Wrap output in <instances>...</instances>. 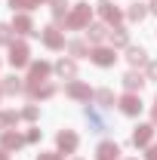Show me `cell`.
<instances>
[{
  "mask_svg": "<svg viewBox=\"0 0 157 160\" xmlns=\"http://www.w3.org/2000/svg\"><path fill=\"white\" fill-rule=\"evenodd\" d=\"M154 123H139L136 129H133V145L136 148H148L151 142H154Z\"/></svg>",
  "mask_w": 157,
  "mask_h": 160,
  "instance_id": "6",
  "label": "cell"
},
{
  "mask_svg": "<svg viewBox=\"0 0 157 160\" xmlns=\"http://www.w3.org/2000/svg\"><path fill=\"white\" fill-rule=\"evenodd\" d=\"M56 145H59L62 154H74V151H77V145H80V139H77V132H74V129H62L59 136H56Z\"/></svg>",
  "mask_w": 157,
  "mask_h": 160,
  "instance_id": "7",
  "label": "cell"
},
{
  "mask_svg": "<svg viewBox=\"0 0 157 160\" xmlns=\"http://www.w3.org/2000/svg\"><path fill=\"white\" fill-rule=\"evenodd\" d=\"M77 160H80V157H77Z\"/></svg>",
  "mask_w": 157,
  "mask_h": 160,
  "instance_id": "41",
  "label": "cell"
},
{
  "mask_svg": "<svg viewBox=\"0 0 157 160\" xmlns=\"http://www.w3.org/2000/svg\"><path fill=\"white\" fill-rule=\"evenodd\" d=\"M25 96H28V99H49V96H56V83H40V86H28V89H25Z\"/></svg>",
  "mask_w": 157,
  "mask_h": 160,
  "instance_id": "20",
  "label": "cell"
},
{
  "mask_svg": "<svg viewBox=\"0 0 157 160\" xmlns=\"http://www.w3.org/2000/svg\"><path fill=\"white\" fill-rule=\"evenodd\" d=\"M37 160H62V151H40Z\"/></svg>",
  "mask_w": 157,
  "mask_h": 160,
  "instance_id": "30",
  "label": "cell"
},
{
  "mask_svg": "<svg viewBox=\"0 0 157 160\" xmlns=\"http://www.w3.org/2000/svg\"><path fill=\"white\" fill-rule=\"evenodd\" d=\"M40 3H49V0H37V6H40Z\"/></svg>",
  "mask_w": 157,
  "mask_h": 160,
  "instance_id": "37",
  "label": "cell"
},
{
  "mask_svg": "<svg viewBox=\"0 0 157 160\" xmlns=\"http://www.w3.org/2000/svg\"><path fill=\"white\" fill-rule=\"evenodd\" d=\"M99 12H102V22H105L108 28H111V25L117 28L120 22H123V9H120V6H114V3H108V0L99 6Z\"/></svg>",
  "mask_w": 157,
  "mask_h": 160,
  "instance_id": "9",
  "label": "cell"
},
{
  "mask_svg": "<svg viewBox=\"0 0 157 160\" xmlns=\"http://www.w3.org/2000/svg\"><path fill=\"white\" fill-rule=\"evenodd\" d=\"M25 142H28V139H25V136H19L16 129H6V132H0V148H3V151H19Z\"/></svg>",
  "mask_w": 157,
  "mask_h": 160,
  "instance_id": "11",
  "label": "cell"
},
{
  "mask_svg": "<svg viewBox=\"0 0 157 160\" xmlns=\"http://www.w3.org/2000/svg\"><path fill=\"white\" fill-rule=\"evenodd\" d=\"M68 52L74 59H83V56H89V46H86V40H68Z\"/></svg>",
  "mask_w": 157,
  "mask_h": 160,
  "instance_id": "23",
  "label": "cell"
},
{
  "mask_svg": "<svg viewBox=\"0 0 157 160\" xmlns=\"http://www.w3.org/2000/svg\"><path fill=\"white\" fill-rule=\"evenodd\" d=\"M49 6H53L56 22H65V19H68V0H49Z\"/></svg>",
  "mask_w": 157,
  "mask_h": 160,
  "instance_id": "26",
  "label": "cell"
},
{
  "mask_svg": "<svg viewBox=\"0 0 157 160\" xmlns=\"http://www.w3.org/2000/svg\"><path fill=\"white\" fill-rule=\"evenodd\" d=\"M145 160H157V142L148 145V151H145Z\"/></svg>",
  "mask_w": 157,
  "mask_h": 160,
  "instance_id": "32",
  "label": "cell"
},
{
  "mask_svg": "<svg viewBox=\"0 0 157 160\" xmlns=\"http://www.w3.org/2000/svg\"><path fill=\"white\" fill-rule=\"evenodd\" d=\"M0 96H3V89H0Z\"/></svg>",
  "mask_w": 157,
  "mask_h": 160,
  "instance_id": "38",
  "label": "cell"
},
{
  "mask_svg": "<svg viewBox=\"0 0 157 160\" xmlns=\"http://www.w3.org/2000/svg\"><path fill=\"white\" fill-rule=\"evenodd\" d=\"M40 40H43L46 49H65V46H68V43H65V34H62L56 25H46V28L40 31Z\"/></svg>",
  "mask_w": 157,
  "mask_h": 160,
  "instance_id": "5",
  "label": "cell"
},
{
  "mask_svg": "<svg viewBox=\"0 0 157 160\" xmlns=\"http://www.w3.org/2000/svg\"><path fill=\"white\" fill-rule=\"evenodd\" d=\"M102 3H105V0H102Z\"/></svg>",
  "mask_w": 157,
  "mask_h": 160,
  "instance_id": "39",
  "label": "cell"
},
{
  "mask_svg": "<svg viewBox=\"0 0 157 160\" xmlns=\"http://www.w3.org/2000/svg\"><path fill=\"white\" fill-rule=\"evenodd\" d=\"M151 123H154V126H157V108H154V114H151Z\"/></svg>",
  "mask_w": 157,
  "mask_h": 160,
  "instance_id": "36",
  "label": "cell"
},
{
  "mask_svg": "<svg viewBox=\"0 0 157 160\" xmlns=\"http://www.w3.org/2000/svg\"><path fill=\"white\" fill-rule=\"evenodd\" d=\"M126 62L133 65V68H142V65H148V52L142 49V46H126Z\"/></svg>",
  "mask_w": 157,
  "mask_h": 160,
  "instance_id": "21",
  "label": "cell"
},
{
  "mask_svg": "<svg viewBox=\"0 0 157 160\" xmlns=\"http://www.w3.org/2000/svg\"><path fill=\"white\" fill-rule=\"evenodd\" d=\"M96 160H120V145L117 142H102L96 148Z\"/></svg>",
  "mask_w": 157,
  "mask_h": 160,
  "instance_id": "16",
  "label": "cell"
},
{
  "mask_svg": "<svg viewBox=\"0 0 157 160\" xmlns=\"http://www.w3.org/2000/svg\"><path fill=\"white\" fill-rule=\"evenodd\" d=\"M65 92H68V96H71L74 102H89L93 96H96V92H93L86 83H80V80H71V83L65 86Z\"/></svg>",
  "mask_w": 157,
  "mask_h": 160,
  "instance_id": "10",
  "label": "cell"
},
{
  "mask_svg": "<svg viewBox=\"0 0 157 160\" xmlns=\"http://www.w3.org/2000/svg\"><path fill=\"white\" fill-rule=\"evenodd\" d=\"M22 114H16V111H0V132H6L13 123H19Z\"/></svg>",
  "mask_w": 157,
  "mask_h": 160,
  "instance_id": "24",
  "label": "cell"
},
{
  "mask_svg": "<svg viewBox=\"0 0 157 160\" xmlns=\"http://www.w3.org/2000/svg\"><path fill=\"white\" fill-rule=\"evenodd\" d=\"M34 6H37V0H9V9L13 12H28Z\"/></svg>",
  "mask_w": 157,
  "mask_h": 160,
  "instance_id": "27",
  "label": "cell"
},
{
  "mask_svg": "<svg viewBox=\"0 0 157 160\" xmlns=\"http://www.w3.org/2000/svg\"><path fill=\"white\" fill-rule=\"evenodd\" d=\"M117 105H120V111H123L126 117H136V114H142V99H139V92H126V96H120Z\"/></svg>",
  "mask_w": 157,
  "mask_h": 160,
  "instance_id": "8",
  "label": "cell"
},
{
  "mask_svg": "<svg viewBox=\"0 0 157 160\" xmlns=\"http://www.w3.org/2000/svg\"><path fill=\"white\" fill-rule=\"evenodd\" d=\"M49 71H53L49 62H31L28 65V77H25V89L28 86H40V83H49Z\"/></svg>",
  "mask_w": 157,
  "mask_h": 160,
  "instance_id": "2",
  "label": "cell"
},
{
  "mask_svg": "<svg viewBox=\"0 0 157 160\" xmlns=\"http://www.w3.org/2000/svg\"><path fill=\"white\" fill-rule=\"evenodd\" d=\"M129 22H142L145 16H148V3H129Z\"/></svg>",
  "mask_w": 157,
  "mask_h": 160,
  "instance_id": "25",
  "label": "cell"
},
{
  "mask_svg": "<svg viewBox=\"0 0 157 160\" xmlns=\"http://www.w3.org/2000/svg\"><path fill=\"white\" fill-rule=\"evenodd\" d=\"M154 108H157V105H154Z\"/></svg>",
  "mask_w": 157,
  "mask_h": 160,
  "instance_id": "40",
  "label": "cell"
},
{
  "mask_svg": "<svg viewBox=\"0 0 157 160\" xmlns=\"http://www.w3.org/2000/svg\"><path fill=\"white\" fill-rule=\"evenodd\" d=\"M13 31H16V34H40V31H34V22H31L28 12H16V19H13Z\"/></svg>",
  "mask_w": 157,
  "mask_h": 160,
  "instance_id": "14",
  "label": "cell"
},
{
  "mask_svg": "<svg viewBox=\"0 0 157 160\" xmlns=\"http://www.w3.org/2000/svg\"><path fill=\"white\" fill-rule=\"evenodd\" d=\"M37 117H40L37 105H28V108H22V120H37Z\"/></svg>",
  "mask_w": 157,
  "mask_h": 160,
  "instance_id": "29",
  "label": "cell"
},
{
  "mask_svg": "<svg viewBox=\"0 0 157 160\" xmlns=\"http://www.w3.org/2000/svg\"><path fill=\"white\" fill-rule=\"evenodd\" d=\"M83 117H86V123L93 126V132H105V129H108V126H105V120H102V114H99L93 105H86V108H83Z\"/></svg>",
  "mask_w": 157,
  "mask_h": 160,
  "instance_id": "19",
  "label": "cell"
},
{
  "mask_svg": "<svg viewBox=\"0 0 157 160\" xmlns=\"http://www.w3.org/2000/svg\"><path fill=\"white\" fill-rule=\"evenodd\" d=\"M25 139H28V142H37V139H40V129H28V136H25Z\"/></svg>",
  "mask_w": 157,
  "mask_h": 160,
  "instance_id": "33",
  "label": "cell"
},
{
  "mask_svg": "<svg viewBox=\"0 0 157 160\" xmlns=\"http://www.w3.org/2000/svg\"><path fill=\"white\" fill-rule=\"evenodd\" d=\"M89 62L93 65H99V68H111L114 62H117V52H114V46H93L89 49Z\"/></svg>",
  "mask_w": 157,
  "mask_h": 160,
  "instance_id": "3",
  "label": "cell"
},
{
  "mask_svg": "<svg viewBox=\"0 0 157 160\" xmlns=\"http://www.w3.org/2000/svg\"><path fill=\"white\" fill-rule=\"evenodd\" d=\"M145 77H148V80H157V62H148V65H145Z\"/></svg>",
  "mask_w": 157,
  "mask_h": 160,
  "instance_id": "31",
  "label": "cell"
},
{
  "mask_svg": "<svg viewBox=\"0 0 157 160\" xmlns=\"http://www.w3.org/2000/svg\"><path fill=\"white\" fill-rule=\"evenodd\" d=\"M53 71H56L59 77H65V80H74L77 77V62L74 59H59L56 65H53Z\"/></svg>",
  "mask_w": 157,
  "mask_h": 160,
  "instance_id": "15",
  "label": "cell"
},
{
  "mask_svg": "<svg viewBox=\"0 0 157 160\" xmlns=\"http://www.w3.org/2000/svg\"><path fill=\"white\" fill-rule=\"evenodd\" d=\"M108 43H111V46H114V49H117V46H129V31H126V28H111V31H108Z\"/></svg>",
  "mask_w": 157,
  "mask_h": 160,
  "instance_id": "22",
  "label": "cell"
},
{
  "mask_svg": "<svg viewBox=\"0 0 157 160\" xmlns=\"http://www.w3.org/2000/svg\"><path fill=\"white\" fill-rule=\"evenodd\" d=\"M3 43H13V28L0 22V46H3Z\"/></svg>",
  "mask_w": 157,
  "mask_h": 160,
  "instance_id": "28",
  "label": "cell"
},
{
  "mask_svg": "<svg viewBox=\"0 0 157 160\" xmlns=\"http://www.w3.org/2000/svg\"><path fill=\"white\" fill-rule=\"evenodd\" d=\"M93 99H96V105H99V111H111V108H114V92H111V89H108V86H102V89H96V96H93Z\"/></svg>",
  "mask_w": 157,
  "mask_h": 160,
  "instance_id": "18",
  "label": "cell"
},
{
  "mask_svg": "<svg viewBox=\"0 0 157 160\" xmlns=\"http://www.w3.org/2000/svg\"><path fill=\"white\" fill-rule=\"evenodd\" d=\"M145 74H139V71H126V74H123V89H126V92H139V89H142V86H145Z\"/></svg>",
  "mask_w": 157,
  "mask_h": 160,
  "instance_id": "17",
  "label": "cell"
},
{
  "mask_svg": "<svg viewBox=\"0 0 157 160\" xmlns=\"http://www.w3.org/2000/svg\"><path fill=\"white\" fill-rule=\"evenodd\" d=\"M148 12H154V16H157V0H151V3H148Z\"/></svg>",
  "mask_w": 157,
  "mask_h": 160,
  "instance_id": "34",
  "label": "cell"
},
{
  "mask_svg": "<svg viewBox=\"0 0 157 160\" xmlns=\"http://www.w3.org/2000/svg\"><path fill=\"white\" fill-rule=\"evenodd\" d=\"M108 31H111V28H108L105 22H96V25H89V28H86V40H89L93 46H102V43L108 40Z\"/></svg>",
  "mask_w": 157,
  "mask_h": 160,
  "instance_id": "12",
  "label": "cell"
},
{
  "mask_svg": "<svg viewBox=\"0 0 157 160\" xmlns=\"http://www.w3.org/2000/svg\"><path fill=\"white\" fill-rule=\"evenodd\" d=\"M89 19H93V6L89 3H74V9L65 19V28H89Z\"/></svg>",
  "mask_w": 157,
  "mask_h": 160,
  "instance_id": "1",
  "label": "cell"
},
{
  "mask_svg": "<svg viewBox=\"0 0 157 160\" xmlns=\"http://www.w3.org/2000/svg\"><path fill=\"white\" fill-rule=\"evenodd\" d=\"M0 160H9V151H3V148H0Z\"/></svg>",
  "mask_w": 157,
  "mask_h": 160,
  "instance_id": "35",
  "label": "cell"
},
{
  "mask_svg": "<svg viewBox=\"0 0 157 160\" xmlns=\"http://www.w3.org/2000/svg\"><path fill=\"white\" fill-rule=\"evenodd\" d=\"M9 65H13V68L31 65V49H28V43H22V40H13V43H9Z\"/></svg>",
  "mask_w": 157,
  "mask_h": 160,
  "instance_id": "4",
  "label": "cell"
},
{
  "mask_svg": "<svg viewBox=\"0 0 157 160\" xmlns=\"http://www.w3.org/2000/svg\"><path fill=\"white\" fill-rule=\"evenodd\" d=\"M0 89H3V96H22L25 92V80L16 77V74H9V77L0 80Z\"/></svg>",
  "mask_w": 157,
  "mask_h": 160,
  "instance_id": "13",
  "label": "cell"
}]
</instances>
